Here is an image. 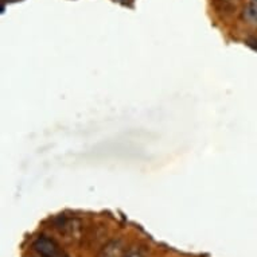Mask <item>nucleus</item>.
Listing matches in <instances>:
<instances>
[{
	"label": "nucleus",
	"mask_w": 257,
	"mask_h": 257,
	"mask_svg": "<svg viewBox=\"0 0 257 257\" xmlns=\"http://www.w3.org/2000/svg\"><path fill=\"white\" fill-rule=\"evenodd\" d=\"M34 249L43 257H59V252L54 241L46 237H39L34 242Z\"/></svg>",
	"instance_id": "1"
},
{
	"label": "nucleus",
	"mask_w": 257,
	"mask_h": 257,
	"mask_svg": "<svg viewBox=\"0 0 257 257\" xmlns=\"http://www.w3.org/2000/svg\"><path fill=\"white\" fill-rule=\"evenodd\" d=\"M125 256V250H124V245L121 241L114 240L110 241L104 246L101 250L100 257H124Z\"/></svg>",
	"instance_id": "2"
},
{
	"label": "nucleus",
	"mask_w": 257,
	"mask_h": 257,
	"mask_svg": "<svg viewBox=\"0 0 257 257\" xmlns=\"http://www.w3.org/2000/svg\"><path fill=\"white\" fill-rule=\"evenodd\" d=\"M244 18L249 23L257 26V0H250L248 5L245 6Z\"/></svg>",
	"instance_id": "3"
},
{
	"label": "nucleus",
	"mask_w": 257,
	"mask_h": 257,
	"mask_svg": "<svg viewBox=\"0 0 257 257\" xmlns=\"http://www.w3.org/2000/svg\"><path fill=\"white\" fill-rule=\"evenodd\" d=\"M124 257H144V253L140 248H131L130 250H126Z\"/></svg>",
	"instance_id": "4"
},
{
	"label": "nucleus",
	"mask_w": 257,
	"mask_h": 257,
	"mask_svg": "<svg viewBox=\"0 0 257 257\" xmlns=\"http://www.w3.org/2000/svg\"><path fill=\"white\" fill-rule=\"evenodd\" d=\"M5 2H18V0H5Z\"/></svg>",
	"instance_id": "5"
}]
</instances>
